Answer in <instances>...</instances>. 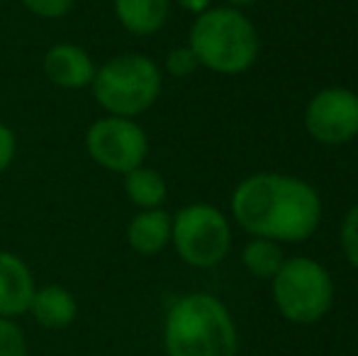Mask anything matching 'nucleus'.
<instances>
[{
	"label": "nucleus",
	"mask_w": 358,
	"mask_h": 356,
	"mask_svg": "<svg viewBox=\"0 0 358 356\" xmlns=\"http://www.w3.org/2000/svg\"><path fill=\"white\" fill-rule=\"evenodd\" d=\"M15 154H17V137L8 124L0 122V173L8 171L10 164L15 162Z\"/></svg>",
	"instance_id": "obj_20"
},
{
	"label": "nucleus",
	"mask_w": 358,
	"mask_h": 356,
	"mask_svg": "<svg viewBox=\"0 0 358 356\" xmlns=\"http://www.w3.org/2000/svg\"><path fill=\"white\" fill-rule=\"evenodd\" d=\"M176 3H178L183 10H188V13L200 15V13H205L210 5H213V0H176Z\"/></svg>",
	"instance_id": "obj_21"
},
{
	"label": "nucleus",
	"mask_w": 358,
	"mask_h": 356,
	"mask_svg": "<svg viewBox=\"0 0 358 356\" xmlns=\"http://www.w3.org/2000/svg\"><path fill=\"white\" fill-rule=\"evenodd\" d=\"M341 247L351 264L358 269V203L346 213L344 225H341Z\"/></svg>",
	"instance_id": "obj_18"
},
{
	"label": "nucleus",
	"mask_w": 358,
	"mask_h": 356,
	"mask_svg": "<svg viewBox=\"0 0 358 356\" xmlns=\"http://www.w3.org/2000/svg\"><path fill=\"white\" fill-rule=\"evenodd\" d=\"M271 280H273L275 308L290 322L310 325L329 313L334 300V283L329 271L315 259H285Z\"/></svg>",
	"instance_id": "obj_5"
},
{
	"label": "nucleus",
	"mask_w": 358,
	"mask_h": 356,
	"mask_svg": "<svg viewBox=\"0 0 358 356\" xmlns=\"http://www.w3.org/2000/svg\"><path fill=\"white\" fill-rule=\"evenodd\" d=\"M95 71H98V66H95L93 57L85 49H80L78 44L59 42L44 54V73H47V78L57 88H90Z\"/></svg>",
	"instance_id": "obj_9"
},
{
	"label": "nucleus",
	"mask_w": 358,
	"mask_h": 356,
	"mask_svg": "<svg viewBox=\"0 0 358 356\" xmlns=\"http://www.w3.org/2000/svg\"><path fill=\"white\" fill-rule=\"evenodd\" d=\"M34 322L47 329H64L76 320L78 315V300L73 293L64 285H44L34 290V298L29 303Z\"/></svg>",
	"instance_id": "obj_11"
},
{
	"label": "nucleus",
	"mask_w": 358,
	"mask_h": 356,
	"mask_svg": "<svg viewBox=\"0 0 358 356\" xmlns=\"http://www.w3.org/2000/svg\"><path fill=\"white\" fill-rule=\"evenodd\" d=\"M166 71L171 73V76L176 78H185L190 76V73H195V69L200 66L198 64V57L193 54V49L185 44V47H176L171 49L169 54H166Z\"/></svg>",
	"instance_id": "obj_17"
},
{
	"label": "nucleus",
	"mask_w": 358,
	"mask_h": 356,
	"mask_svg": "<svg viewBox=\"0 0 358 356\" xmlns=\"http://www.w3.org/2000/svg\"><path fill=\"white\" fill-rule=\"evenodd\" d=\"M229 5H236V8H241V5H251V3H256V0H227Z\"/></svg>",
	"instance_id": "obj_22"
},
{
	"label": "nucleus",
	"mask_w": 358,
	"mask_h": 356,
	"mask_svg": "<svg viewBox=\"0 0 358 356\" xmlns=\"http://www.w3.org/2000/svg\"><path fill=\"white\" fill-rule=\"evenodd\" d=\"M85 149L88 157L105 171L124 176L144 164L149 154V137L137 120L105 115L88 127Z\"/></svg>",
	"instance_id": "obj_7"
},
{
	"label": "nucleus",
	"mask_w": 358,
	"mask_h": 356,
	"mask_svg": "<svg viewBox=\"0 0 358 356\" xmlns=\"http://www.w3.org/2000/svg\"><path fill=\"white\" fill-rule=\"evenodd\" d=\"M113 10L122 29L134 37H151L164 29L171 13L169 0H113Z\"/></svg>",
	"instance_id": "obj_12"
},
{
	"label": "nucleus",
	"mask_w": 358,
	"mask_h": 356,
	"mask_svg": "<svg viewBox=\"0 0 358 356\" xmlns=\"http://www.w3.org/2000/svg\"><path fill=\"white\" fill-rule=\"evenodd\" d=\"M0 3H3V0H0Z\"/></svg>",
	"instance_id": "obj_23"
},
{
	"label": "nucleus",
	"mask_w": 358,
	"mask_h": 356,
	"mask_svg": "<svg viewBox=\"0 0 358 356\" xmlns=\"http://www.w3.org/2000/svg\"><path fill=\"white\" fill-rule=\"evenodd\" d=\"M236 222L254 237L302 242L320 227L322 200L310 183L283 173H256L231 195Z\"/></svg>",
	"instance_id": "obj_1"
},
{
	"label": "nucleus",
	"mask_w": 358,
	"mask_h": 356,
	"mask_svg": "<svg viewBox=\"0 0 358 356\" xmlns=\"http://www.w3.org/2000/svg\"><path fill=\"white\" fill-rule=\"evenodd\" d=\"M124 193H127V198L137 208L151 210V208H161V203L169 195V185H166L164 176L156 169H149L142 164V166L124 173Z\"/></svg>",
	"instance_id": "obj_14"
},
{
	"label": "nucleus",
	"mask_w": 358,
	"mask_h": 356,
	"mask_svg": "<svg viewBox=\"0 0 358 356\" xmlns=\"http://www.w3.org/2000/svg\"><path fill=\"white\" fill-rule=\"evenodd\" d=\"M0 356H27L24 332L10 318H0Z\"/></svg>",
	"instance_id": "obj_16"
},
{
	"label": "nucleus",
	"mask_w": 358,
	"mask_h": 356,
	"mask_svg": "<svg viewBox=\"0 0 358 356\" xmlns=\"http://www.w3.org/2000/svg\"><path fill=\"white\" fill-rule=\"evenodd\" d=\"M164 347L169 356H236L234 320L215 295H183L166 315Z\"/></svg>",
	"instance_id": "obj_2"
},
{
	"label": "nucleus",
	"mask_w": 358,
	"mask_h": 356,
	"mask_svg": "<svg viewBox=\"0 0 358 356\" xmlns=\"http://www.w3.org/2000/svg\"><path fill=\"white\" fill-rule=\"evenodd\" d=\"M171 242L178 257L195 269L217 266L231 247V229L215 205H185L173 215Z\"/></svg>",
	"instance_id": "obj_6"
},
{
	"label": "nucleus",
	"mask_w": 358,
	"mask_h": 356,
	"mask_svg": "<svg viewBox=\"0 0 358 356\" xmlns=\"http://www.w3.org/2000/svg\"><path fill=\"white\" fill-rule=\"evenodd\" d=\"M34 276L22 257L0 252V318H20L29 310L34 298Z\"/></svg>",
	"instance_id": "obj_10"
},
{
	"label": "nucleus",
	"mask_w": 358,
	"mask_h": 356,
	"mask_svg": "<svg viewBox=\"0 0 358 356\" xmlns=\"http://www.w3.org/2000/svg\"><path fill=\"white\" fill-rule=\"evenodd\" d=\"M241 262L244 266L256 276V278H273L283 266L285 257L283 249L278 247V242L266 237H254L241 252Z\"/></svg>",
	"instance_id": "obj_15"
},
{
	"label": "nucleus",
	"mask_w": 358,
	"mask_h": 356,
	"mask_svg": "<svg viewBox=\"0 0 358 356\" xmlns=\"http://www.w3.org/2000/svg\"><path fill=\"white\" fill-rule=\"evenodd\" d=\"M90 88L108 115L134 120L159 100L164 76L159 64L146 54H120L95 71Z\"/></svg>",
	"instance_id": "obj_4"
},
{
	"label": "nucleus",
	"mask_w": 358,
	"mask_h": 356,
	"mask_svg": "<svg viewBox=\"0 0 358 356\" xmlns=\"http://www.w3.org/2000/svg\"><path fill=\"white\" fill-rule=\"evenodd\" d=\"M76 0H22V5L32 15L42 20H59L71 13Z\"/></svg>",
	"instance_id": "obj_19"
},
{
	"label": "nucleus",
	"mask_w": 358,
	"mask_h": 356,
	"mask_svg": "<svg viewBox=\"0 0 358 356\" xmlns=\"http://www.w3.org/2000/svg\"><path fill=\"white\" fill-rule=\"evenodd\" d=\"M171 225H173V218L166 210H142V213L134 215L127 227L129 247L142 257H154L171 242Z\"/></svg>",
	"instance_id": "obj_13"
},
{
	"label": "nucleus",
	"mask_w": 358,
	"mask_h": 356,
	"mask_svg": "<svg viewBox=\"0 0 358 356\" xmlns=\"http://www.w3.org/2000/svg\"><path fill=\"white\" fill-rule=\"evenodd\" d=\"M305 127L320 144H346L358 134V95L349 88H324L305 110Z\"/></svg>",
	"instance_id": "obj_8"
},
{
	"label": "nucleus",
	"mask_w": 358,
	"mask_h": 356,
	"mask_svg": "<svg viewBox=\"0 0 358 356\" xmlns=\"http://www.w3.org/2000/svg\"><path fill=\"white\" fill-rule=\"evenodd\" d=\"M188 47L200 66L215 73H244L259 57V34L246 15L234 8H208L190 27Z\"/></svg>",
	"instance_id": "obj_3"
}]
</instances>
